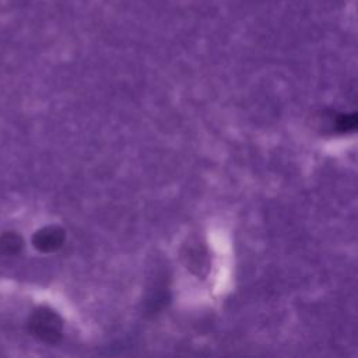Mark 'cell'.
I'll return each instance as SVG.
<instances>
[{"mask_svg":"<svg viewBox=\"0 0 358 358\" xmlns=\"http://www.w3.org/2000/svg\"><path fill=\"white\" fill-rule=\"evenodd\" d=\"M24 249V239L15 231H6L0 234V256L15 257Z\"/></svg>","mask_w":358,"mask_h":358,"instance_id":"277c9868","label":"cell"},{"mask_svg":"<svg viewBox=\"0 0 358 358\" xmlns=\"http://www.w3.org/2000/svg\"><path fill=\"white\" fill-rule=\"evenodd\" d=\"M357 127V115L344 113L334 120V129L340 133H350Z\"/></svg>","mask_w":358,"mask_h":358,"instance_id":"5b68a950","label":"cell"},{"mask_svg":"<svg viewBox=\"0 0 358 358\" xmlns=\"http://www.w3.org/2000/svg\"><path fill=\"white\" fill-rule=\"evenodd\" d=\"M66 241V232L59 225H46L32 235V246L41 253H53L59 250Z\"/></svg>","mask_w":358,"mask_h":358,"instance_id":"3957f363","label":"cell"},{"mask_svg":"<svg viewBox=\"0 0 358 358\" xmlns=\"http://www.w3.org/2000/svg\"><path fill=\"white\" fill-rule=\"evenodd\" d=\"M182 262L190 273L204 278L210 270L207 249L199 239H190L182 249Z\"/></svg>","mask_w":358,"mask_h":358,"instance_id":"7a4b0ae2","label":"cell"},{"mask_svg":"<svg viewBox=\"0 0 358 358\" xmlns=\"http://www.w3.org/2000/svg\"><path fill=\"white\" fill-rule=\"evenodd\" d=\"M27 329L34 338L48 345L57 344L63 337V320L49 306L35 308L27 320Z\"/></svg>","mask_w":358,"mask_h":358,"instance_id":"6da1fadb","label":"cell"}]
</instances>
